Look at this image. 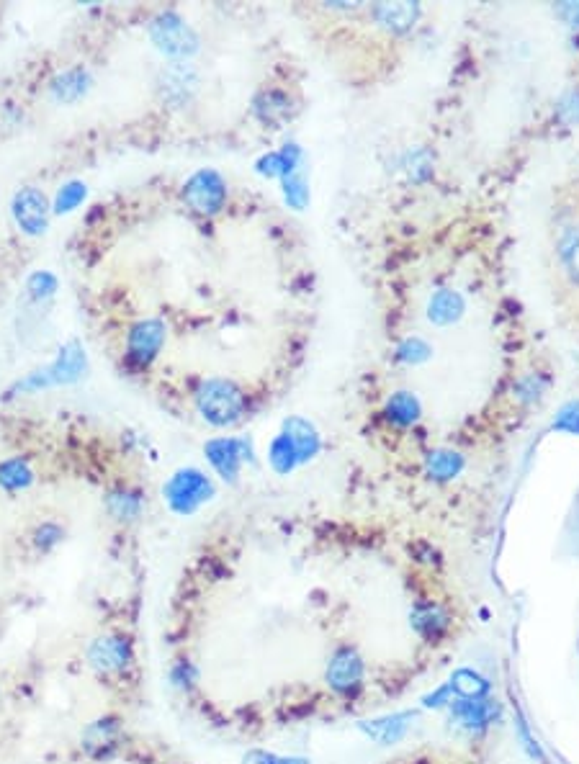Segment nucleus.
I'll use <instances>...</instances> for the list:
<instances>
[{
    "instance_id": "nucleus-1",
    "label": "nucleus",
    "mask_w": 579,
    "mask_h": 764,
    "mask_svg": "<svg viewBox=\"0 0 579 764\" xmlns=\"http://www.w3.org/2000/svg\"><path fill=\"white\" fill-rule=\"evenodd\" d=\"M85 371V353L78 343H70L60 350V358L44 371L31 373L29 379L19 384V389L29 392V389H39V386H55V384H73L83 376Z\"/></svg>"
},
{
    "instance_id": "nucleus-2",
    "label": "nucleus",
    "mask_w": 579,
    "mask_h": 764,
    "mask_svg": "<svg viewBox=\"0 0 579 764\" xmlns=\"http://www.w3.org/2000/svg\"><path fill=\"white\" fill-rule=\"evenodd\" d=\"M363 659L356 654V651L350 649V646H343L332 654L330 667H327V682L338 695L343 698H353L363 685Z\"/></svg>"
},
{
    "instance_id": "nucleus-3",
    "label": "nucleus",
    "mask_w": 579,
    "mask_h": 764,
    "mask_svg": "<svg viewBox=\"0 0 579 764\" xmlns=\"http://www.w3.org/2000/svg\"><path fill=\"white\" fill-rule=\"evenodd\" d=\"M13 219L24 229L26 235H42L49 222V206L44 193L37 188H24L13 199Z\"/></svg>"
},
{
    "instance_id": "nucleus-4",
    "label": "nucleus",
    "mask_w": 579,
    "mask_h": 764,
    "mask_svg": "<svg viewBox=\"0 0 579 764\" xmlns=\"http://www.w3.org/2000/svg\"><path fill=\"white\" fill-rule=\"evenodd\" d=\"M88 662L98 672H121L132 662V646H129L127 638L101 636L88 649Z\"/></svg>"
},
{
    "instance_id": "nucleus-5",
    "label": "nucleus",
    "mask_w": 579,
    "mask_h": 764,
    "mask_svg": "<svg viewBox=\"0 0 579 764\" xmlns=\"http://www.w3.org/2000/svg\"><path fill=\"white\" fill-rule=\"evenodd\" d=\"M212 492L209 482L204 476L196 474V471H183L168 484L165 494H168V502L178 512H191L199 502L206 500V494Z\"/></svg>"
},
{
    "instance_id": "nucleus-6",
    "label": "nucleus",
    "mask_w": 579,
    "mask_h": 764,
    "mask_svg": "<svg viewBox=\"0 0 579 764\" xmlns=\"http://www.w3.org/2000/svg\"><path fill=\"white\" fill-rule=\"evenodd\" d=\"M240 407H242L240 394H237L230 384H222V381L209 384L204 389V394H201V412L214 422L235 420Z\"/></svg>"
},
{
    "instance_id": "nucleus-7",
    "label": "nucleus",
    "mask_w": 579,
    "mask_h": 764,
    "mask_svg": "<svg viewBox=\"0 0 579 764\" xmlns=\"http://www.w3.org/2000/svg\"><path fill=\"white\" fill-rule=\"evenodd\" d=\"M451 716L461 723L469 731H484L487 726L495 723V718L500 716V703L489 698L479 700H464L456 698L451 700Z\"/></svg>"
},
{
    "instance_id": "nucleus-8",
    "label": "nucleus",
    "mask_w": 579,
    "mask_h": 764,
    "mask_svg": "<svg viewBox=\"0 0 579 764\" xmlns=\"http://www.w3.org/2000/svg\"><path fill=\"white\" fill-rule=\"evenodd\" d=\"M186 201L201 214H212L224 204V183L217 173L193 175L186 186Z\"/></svg>"
},
{
    "instance_id": "nucleus-9",
    "label": "nucleus",
    "mask_w": 579,
    "mask_h": 764,
    "mask_svg": "<svg viewBox=\"0 0 579 764\" xmlns=\"http://www.w3.org/2000/svg\"><path fill=\"white\" fill-rule=\"evenodd\" d=\"M554 253L561 276L567 278L574 289H579V224L561 227L559 237H556Z\"/></svg>"
},
{
    "instance_id": "nucleus-10",
    "label": "nucleus",
    "mask_w": 579,
    "mask_h": 764,
    "mask_svg": "<svg viewBox=\"0 0 579 764\" xmlns=\"http://www.w3.org/2000/svg\"><path fill=\"white\" fill-rule=\"evenodd\" d=\"M412 721H415V713L405 710V713H394V716H384L376 718V721L361 723V731L366 736H371L374 741H379L381 746H392L397 744L399 739H405Z\"/></svg>"
},
{
    "instance_id": "nucleus-11",
    "label": "nucleus",
    "mask_w": 579,
    "mask_h": 764,
    "mask_svg": "<svg viewBox=\"0 0 579 764\" xmlns=\"http://www.w3.org/2000/svg\"><path fill=\"white\" fill-rule=\"evenodd\" d=\"M163 345V325L160 322H139L129 335V355L137 363L152 361Z\"/></svg>"
},
{
    "instance_id": "nucleus-12",
    "label": "nucleus",
    "mask_w": 579,
    "mask_h": 764,
    "mask_svg": "<svg viewBox=\"0 0 579 764\" xmlns=\"http://www.w3.org/2000/svg\"><path fill=\"white\" fill-rule=\"evenodd\" d=\"M412 628L428 641H438L448 633L451 628V620H448V613L438 605H417L412 610Z\"/></svg>"
},
{
    "instance_id": "nucleus-13",
    "label": "nucleus",
    "mask_w": 579,
    "mask_h": 764,
    "mask_svg": "<svg viewBox=\"0 0 579 764\" xmlns=\"http://www.w3.org/2000/svg\"><path fill=\"white\" fill-rule=\"evenodd\" d=\"M448 687H451V692L456 695V698H464V700L487 698L489 690H492L487 677H482V674L474 672V669H459V672H453Z\"/></svg>"
},
{
    "instance_id": "nucleus-14",
    "label": "nucleus",
    "mask_w": 579,
    "mask_h": 764,
    "mask_svg": "<svg viewBox=\"0 0 579 764\" xmlns=\"http://www.w3.org/2000/svg\"><path fill=\"white\" fill-rule=\"evenodd\" d=\"M34 482V471L24 458H11L6 464H0V487L8 492H19Z\"/></svg>"
},
{
    "instance_id": "nucleus-15",
    "label": "nucleus",
    "mask_w": 579,
    "mask_h": 764,
    "mask_svg": "<svg viewBox=\"0 0 579 764\" xmlns=\"http://www.w3.org/2000/svg\"><path fill=\"white\" fill-rule=\"evenodd\" d=\"M88 88V73H85L83 67H75V70H67L65 75L52 83V93H55L57 101H75L80 98Z\"/></svg>"
},
{
    "instance_id": "nucleus-16",
    "label": "nucleus",
    "mask_w": 579,
    "mask_h": 764,
    "mask_svg": "<svg viewBox=\"0 0 579 764\" xmlns=\"http://www.w3.org/2000/svg\"><path fill=\"white\" fill-rule=\"evenodd\" d=\"M116 734H119V726H116L114 718H101V721L91 723L88 726V731H85L83 736V744L88 752H96V746H111V741L116 739Z\"/></svg>"
},
{
    "instance_id": "nucleus-17",
    "label": "nucleus",
    "mask_w": 579,
    "mask_h": 764,
    "mask_svg": "<svg viewBox=\"0 0 579 764\" xmlns=\"http://www.w3.org/2000/svg\"><path fill=\"white\" fill-rule=\"evenodd\" d=\"M186 34V26L178 24V21L155 26V42L168 52H186Z\"/></svg>"
},
{
    "instance_id": "nucleus-18",
    "label": "nucleus",
    "mask_w": 579,
    "mask_h": 764,
    "mask_svg": "<svg viewBox=\"0 0 579 764\" xmlns=\"http://www.w3.org/2000/svg\"><path fill=\"white\" fill-rule=\"evenodd\" d=\"M83 199H85V186H83V183H78V181L67 183V186L60 188V193H57L55 211H57V214H67V211H73L75 206L83 204Z\"/></svg>"
},
{
    "instance_id": "nucleus-19",
    "label": "nucleus",
    "mask_w": 579,
    "mask_h": 764,
    "mask_svg": "<svg viewBox=\"0 0 579 764\" xmlns=\"http://www.w3.org/2000/svg\"><path fill=\"white\" fill-rule=\"evenodd\" d=\"M109 510L114 518L119 520H132L134 515L139 512V500L134 497V494L129 492H119V494H111L109 497Z\"/></svg>"
},
{
    "instance_id": "nucleus-20",
    "label": "nucleus",
    "mask_w": 579,
    "mask_h": 764,
    "mask_svg": "<svg viewBox=\"0 0 579 764\" xmlns=\"http://www.w3.org/2000/svg\"><path fill=\"white\" fill-rule=\"evenodd\" d=\"M57 289V281L55 276H49V273H34V276L29 278V291L37 299H47V296L55 294Z\"/></svg>"
},
{
    "instance_id": "nucleus-21",
    "label": "nucleus",
    "mask_w": 579,
    "mask_h": 764,
    "mask_svg": "<svg viewBox=\"0 0 579 764\" xmlns=\"http://www.w3.org/2000/svg\"><path fill=\"white\" fill-rule=\"evenodd\" d=\"M518 736H520V739H523V746H525V749H528V754H531V757H536V759H541V762H546V757H543V752H541V746H538V741L533 739L531 731H528V723H525L523 713H518Z\"/></svg>"
},
{
    "instance_id": "nucleus-22",
    "label": "nucleus",
    "mask_w": 579,
    "mask_h": 764,
    "mask_svg": "<svg viewBox=\"0 0 579 764\" xmlns=\"http://www.w3.org/2000/svg\"><path fill=\"white\" fill-rule=\"evenodd\" d=\"M170 680H173L175 687H191L193 682H196V669H193L188 662L175 664L173 674H170Z\"/></svg>"
},
{
    "instance_id": "nucleus-23",
    "label": "nucleus",
    "mask_w": 579,
    "mask_h": 764,
    "mask_svg": "<svg viewBox=\"0 0 579 764\" xmlns=\"http://www.w3.org/2000/svg\"><path fill=\"white\" fill-rule=\"evenodd\" d=\"M248 762L250 764H309L307 759L302 757H276V754H263V752H253Z\"/></svg>"
},
{
    "instance_id": "nucleus-24",
    "label": "nucleus",
    "mask_w": 579,
    "mask_h": 764,
    "mask_svg": "<svg viewBox=\"0 0 579 764\" xmlns=\"http://www.w3.org/2000/svg\"><path fill=\"white\" fill-rule=\"evenodd\" d=\"M60 538H62V530L52 523H44L42 528L37 530V543L42 548L57 546V543H60Z\"/></svg>"
},
{
    "instance_id": "nucleus-25",
    "label": "nucleus",
    "mask_w": 579,
    "mask_h": 764,
    "mask_svg": "<svg viewBox=\"0 0 579 764\" xmlns=\"http://www.w3.org/2000/svg\"><path fill=\"white\" fill-rule=\"evenodd\" d=\"M567 417H572V422H569V428L577 430V433H579V404H577V407H574V415H567Z\"/></svg>"
}]
</instances>
